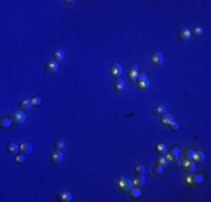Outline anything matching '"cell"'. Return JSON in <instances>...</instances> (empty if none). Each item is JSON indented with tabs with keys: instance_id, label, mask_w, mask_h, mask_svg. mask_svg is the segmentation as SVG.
I'll list each match as a JSON object with an SVG mask.
<instances>
[{
	"instance_id": "2",
	"label": "cell",
	"mask_w": 211,
	"mask_h": 202,
	"mask_svg": "<svg viewBox=\"0 0 211 202\" xmlns=\"http://www.w3.org/2000/svg\"><path fill=\"white\" fill-rule=\"evenodd\" d=\"M181 166L186 173H191V172H194V170H196V162H193L192 159H184L181 162Z\"/></svg>"
},
{
	"instance_id": "24",
	"label": "cell",
	"mask_w": 211,
	"mask_h": 202,
	"mask_svg": "<svg viewBox=\"0 0 211 202\" xmlns=\"http://www.w3.org/2000/svg\"><path fill=\"white\" fill-rule=\"evenodd\" d=\"M10 124H11V120H10L9 117H2L1 120H0V125H1V127H2L3 129H6V128L9 127Z\"/></svg>"
},
{
	"instance_id": "38",
	"label": "cell",
	"mask_w": 211,
	"mask_h": 202,
	"mask_svg": "<svg viewBox=\"0 0 211 202\" xmlns=\"http://www.w3.org/2000/svg\"><path fill=\"white\" fill-rule=\"evenodd\" d=\"M122 179H125V177L122 176V175H120V176L118 177V181H119V180H122Z\"/></svg>"
},
{
	"instance_id": "30",
	"label": "cell",
	"mask_w": 211,
	"mask_h": 202,
	"mask_svg": "<svg viewBox=\"0 0 211 202\" xmlns=\"http://www.w3.org/2000/svg\"><path fill=\"white\" fill-rule=\"evenodd\" d=\"M31 101L33 106H39L40 103H42V99H40L39 97H33L31 99Z\"/></svg>"
},
{
	"instance_id": "14",
	"label": "cell",
	"mask_w": 211,
	"mask_h": 202,
	"mask_svg": "<svg viewBox=\"0 0 211 202\" xmlns=\"http://www.w3.org/2000/svg\"><path fill=\"white\" fill-rule=\"evenodd\" d=\"M57 200L62 202H70L72 200V194L68 191H63V192L59 193Z\"/></svg>"
},
{
	"instance_id": "16",
	"label": "cell",
	"mask_w": 211,
	"mask_h": 202,
	"mask_svg": "<svg viewBox=\"0 0 211 202\" xmlns=\"http://www.w3.org/2000/svg\"><path fill=\"white\" fill-rule=\"evenodd\" d=\"M155 152L157 153L158 155H165V154L168 153V147H166L165 144L158 143V144H156V146H155Z\"/></svg>"
},
{
	"instance_id": "31",
	"label": "cell",
	"mask_w": 211,
	"mask_h": 202,
	"mask_svg": "<svg viewBox=\"0 0 211 202\" xmlns=\"http://www.w3.org/2000/svg\"><path fill=\"white\" fill-rule=\"evenodd\" d=\"M135 171H136L137 174H143V173H145V166L143 164H138L135 168Z\"/></svg>"
},
{
	"instance_id": "19",
	"label": "cell",
	"mask_w": 211,
	"mask_h": 202,
	"mask_svg": "<svg viewBox=\"0 0 211 202\" xmlns=\"http://www.w3.org/2000/svg\"><path fill=\"white\" fill-rule=\"evenodd\" d=\"M161 121H162V124H163V125H165V126H168V125L172 124V122L174 121L173 116L170 115V113H164V115L162 116Z\"/></svg>"
},
{
	"instance_id": "7",
	"label": "cell",
	"mask_w": 211,
	"mask_h": 202,
	"mask_svg": "<svg viewBox=\"0 0 211 202\" xmlns=\"http://www.w3.org/2000/svg\"><path fill=\"white\" fill-rule=\"evenodd\" d=\"M57 68H59V64L54 60H48L45 64V70H46L47 73H51V74L55 73L57 71Z\"/></svg>"
},
{
	"instance_id": "4",
	"label": "cell",
	"mask_w": 211,
	"mask_h": 202,
	"mask_svg": "<svg viewBox=\"0 0 211 202\" xmlns=\"http://www.w3.org/2000/svg\"><path fill=\"white\" fill-rule=\"evenodd\" d=\"M136 81H137V85H138L139 89H146V88H148L149 83H151L148 79L146 78V74L144 72H142V73L138 74Z\"/></svg>"
},
{
	"instance_id": "12",
	"label": "cell",
	"mask_w": 211,
	"mask_h": 202,
	"mask_svg": "<svg viewBox=\"0 0 211 202\" xmlns=\"http://www.w3.org/2000/svg\"><path fill=\"white\" fill-rule=\"evenodd\" d=\"M133 183L135 187L137 188H140L143 187L144 183H145V176H144V174H137L134 176L133 179Z\"/></svg>"
},
{
	"instance_id": "13",
	"label": "cell",
	"mask_w": 211,
	"mask_h": 202,
	"mask_svg": "<svg viewBox=\"0 0 211 202\" xmlns=\"http://www.w3.org/2000/svg\"><path fill=\"white\" fill-rule=\"evenodd\" d=\"M31 106H33V105H31V100L24 99V100H22V101L19 102L18 108H19V110H20V111H24V112H25V111H27V110H29Z\"/></svg>"
},
{
	"instance_id": "29",
	"label": "cell",
	"mask_w": 211,
	"mask_h": 202,
	"mask_svg": "<svg viewBox=\"0 0 211 202\" xmlns=\"http://www.w3.org/2000/svg\"><path fill=\"white\" fill-rule=\"evenodd\" d=\"M15 161L16 163H18V164H22L25 162V154H17L15 156Z\"/></svg>"
},
{
	"instance_id": "11",
	"label": "cell",
	"mask_w": 211,
	"mask_h": 202,
	"mask_svg": "<svg viewBox=\"0 0 211 202\" xmlns=\"http://www.w3.org/2000/svg\"><path fill=\"white\" fill-rule=\"evenodd\" d=\"M51 159H52V162L54 164H59V163H61V161L63 159L62 152L59 150V149H56V150L52 152V154H51Z\"/></svg>"
},
{
	"instance_id": "3",
	"label": "cell",
	"mask_w": 211,
	"mask_h": 202,
	"mask_svg": "<svg viewBox=\"0 0 211 202\" xmlns=\"http://www.w3.org/2000/svg\"><path fill=\"white\" fill-rule=\"evenodd\" d=\"M133 181L128 180V179H122V180L118 181V188L121 190V192L127 193L130 191V189L133 188Z\"/></svg>"
},
{
	"instance_id": "27",
	"label": "cell",
	"mask_w": 211,
	"mask_h": 202,
	"mask_svg": "<svg viewBox=\"0 0 211 202\" xmlns=\"http://www.w3.org/2000/svg\"><path fill=\"white\" fill-rule=\"evenodd\" d=\"M168 163V161L166 159V157L164 156H159L157 159H156V165H161V166H166Z\"/></svg>"
},
{
	"instance_id": "1",
	"label": "cell",
	"mask_w": 211,
	"mask_h": 202,
	"mask_svg": "<svg viewBox=\"0 0 211 202\" xmlns=\"http://www.w3.org/2000/svg\"><path fill=\"white\" fill-rule=\"evenodd\" d=\"M9 118L11 120V122L15 125H22L25 122L26 120V115L24 111H13L9 115Z\"/></svg>"
},
{
	"instance_id": "37",
	"label": "cell",
	"mask_w": 211,
	"mask_h": 202,
	"mask_svg": "<svg viewBox=\"0 0 211 202\" xmlns=\"http://www.w3.org/2000/svg\"><path fill=\"white\" fill-rule=\"evenodd\" d=\"M175 163H176V164H175V165H176V166H181V162L176 161V162H175Z\"/></svg>"
},
{
	"instance_id": "34",
	"label": "cell",
	"mask_w": 211,
	"mask_h": 202,
	"mask_svg": "<svg viewBox=\"0 0 211 202\" xmlns=\"http://www.w3.org/2000/svg\"><path fill=\"white\" fill-rule=\"evenodd\" d=\"M193 153H194V150H193L192 148H188V149H186V150H185V159H192Z\"/></svg>"
},
{
	"instance_id": "28",
	"label": "cell",
	"mask_w": 211,
	"mask_h": 202,
	"mask_svg": "<svg viewBox=\"0 0 211 202\" xmlns=\"http://www.w3.org/2000/svg\"><path fill=\"white\" fill-rule=\"evenodd\" d=\"M129 192H130V196H133V198H138V196H140V193H142V191H140V190L138 189V188H136V189H133V188H131Z\"/></svg>"
},
{
	"instance_id": "22",
	"label": "cell",
	"mask_w": 211,
	"mask_h": 202,
	"mask_svg": "<svg viewBox=\"0 0 211 202\" xmlns=\"http://www.w3.org/2000/svg\"><path fill=\"white\" fill-rule=\"evenodd\" d=\"M18 145L16 143H9L7 145V150L13 154V155H17V152H18Z\"/></svg>"
},
{
	"instance_id": "35",
	"label": "cell",
	"mask_w": 211,
	"mask_h": 202,
	"mask_svg": "<svg viewBox=\"0 0 211 202\" xmlns=\"http://www.w3.org/2000/svg\"><path fill=\"white\" fill-rule=\"evenodd\" d=\"M170 152L173 153V154H175V155H179V154H180V148H179L177 146H173Z\"/></svg>"
},
{
	"instance_id": "21",
	"label": "cell",
	"mask_w": 211,
	"mask_h": 202,
	"mask_svg": "<svg viewBox=\"0 0 211 202\" xmlns=\"http://www.w3.org/2000/svg\"><path fill=\"white\" fill-rule=\"evenodd\" d=\"M205 159V155L202 152H200V150H197V152L193 153L192 155L193 162H202Z\"/></svg>"
},
{
	"instance_id": "10",
	"label": "cell",
	"mask_w": 211,
	"mask_h": 202,
	"mask_svg": "<svg viewBox=\"0 0 211 202\" xmlns=\"http://www.w3.org/2000/svg\"><path fill=\"white\" fill-rule=\"evenodd\" d=\"M184 182H185V184H188V185H194V184H198V174H194V173H190V174L185 175V177H184Z\"/></svg>"
},
{
	"instance_id": "26",
	"label": "cell",
	"mask_w": 211,
	"mask_h": 202,
	"mask_svg": "<svg viewBox=\"0 0 211 202\" xmlns=\"http://www.w3.org/2000/svg\"><path fill=\"white\" fill-rule=\"evenodd\" d=\"M55 147H56V149H59V150H61V149L64 148V147H65V142H64V139H63V138H59V139H56Z\"/></svg>"
},
{
	"instance_id": "36",
	"label": "cell",
	"mask_w": 211,
	"mask_h": 202,
	"mask_svg": "<svg viewBox=\"0 0 211 202\" xmlns=\"http://www.w3.org/2000/svg\"><path fill=\"white\" fill-rule=\"evenodd\" d=\"M202 181H203V175L198 174V183H201Z\"/></svg>"
},
{
	"instance_id": "25",
	"label": "cell",
	"mask_w": 211,
	"mask_h": 202,
	"mask_svg": "<svg viewBox=\"0 0 211 202\" xmlns=\"http://www.w3.org/2000/svg\"><path fill=\"white\" fill-rule=\"evenodd\" d=\"M165 157H166V159H168V162H172V163H175V162L179 159V155H175V154H173V153H171V152H168V154L166 153L165 154Z\"/></svg>"
},
{
	"instance_id": "17",
	"label": "cell",
	"mask_w": 211,
	"mask_h": 202,
	"mask_svg": "<svg viewBox=\"0 0 211 202\" xmlns=\"http://www.w3.org/2000/svg\"><path fill=\"white\" fill-rule=\"evenodd\" d=\"M19 150L22 152V154L27 155V154H29V153L33 150V146H31V144H29V143H23L22 145L19 146Z\"/></svg>"
},
{
	"instance_id": "32",
	"label": "cell",
	"mask_w": 211,
	"mask_h": 202,
	"mask_svg": "<svg viewBox=\"0 0 211 202\" xmlns=\"http://www.w3.org/2000/svg\"><path fill=\"white\" fill-rule=\"evenodd\" d=\"M163 166H161V165H155L154 167H153V173H155L156 175H159L163 172Z\"/></svg>"
},
{
	"instance_id": "33",
	"label": "cell",
	"mask_w": 211,
	"mask_h": 202,
	"mask_svg": "<svg viewBox=\"0 0 211 202\" xmlns=\"http://www.w3.org/2000/svg\"><path fill=\"white\" fill-rule=\"evenodd\" d=\"M170 126V129H171L172 131H177L179 129H180V125L177 124V122H172V124H170L168 125Z\"/></svg>"
},
{
	"instance_id": "18",
	"label": "cell",
	"mask_w": 211,
	"mask_h": 202,
	"mask_svg": "<svg viewBox=\"0 0 211 202\" xmlns=\"http://www.w3.org/2000/svg\"><path fill=\"white\" fill-rule=\"evenodd\" d=\"M114 89H115L116 91H118V92L122 91L125 89V82L121 80V79L117 78L115 80V82H114Z\"/></svg>"
},
{
	"instance_id": "5",
	"label": "cell",
	"mask_w": 211,
	"mask_h": 202,
	"mask_svg": "<svg viewBox=\"0 0 211 202\" xmlns=\"http://www.w3.org/2000/svg\"><path fill=\"white\" fill-rule=\"evenodd\" d=\"M151 61L153 62V64L156 66H161L163 65V62H164V56L163 54L159 52V51H156L152 54L151 56Z\"/></svg>"
},
{
	"instance_id": "8",
	"label": "cell",
	"mask_w": 211,
	"mask_h": 202,
	"mask_svg": "<svg viewBox=\"0 0 211 202\" xmlns=\"http://www.w3.org/2000/svg\"><path fill=\"white\" fill-rule=\"evenodd\" d=\"M109 72H110V74L114 78H119L122 74V68L119 65L118 63H114V64H111L110 68H109Z\"/></svg>"
},
{
	"instance_id": "15",
	"label": "cell",
	"mask_w": 211,
	"mask_h": 202,
	"mask_svg": "<svg viewBox=\"0 0 211 202\" xmlns=\"http://www.w3.org/2000/svg\"><path fill=\"white\" fill-rule=\"evenodd\" d=\"M63 59H64V52H63V50H61V48H56V50L53 52V60L59 63V62H61Z\"/></svg>"
},
{
	"instance_id": "20",
	"label": "cell",
	"mask_w": 211,
	"mask_h": 202,
	"mask_svg": "<svg viewBox=\"0 0 211 202\" xmlns=\"http://www.w3.org/2000/svg\"><path fill=\"white\" fill-rule=\"evenodd\" d=\"M153 113L156 116H163L164 113H166V108L163 105H158L153 109Z\"/></svg>"
},
{
	"instance_id": "9",
	"label": "cell",
	"mask_w": 211,
	"mask_h": 202,
	"mask_svg": "<svg viewBox=\"0 0 211 202\" xmlns=\"http://www.w3.org/2000/svg\"><path fill=\"white\" fill-rule=\"evenodd\" d=\"M191 37V33H190V29L188 28H182L177 33V38L181 40V42H185V40H189Z\"/></svg>"
},
{
	"instance_id": "23",
	"label": "cell",
	"mask_w": 211,
	"mask_h": 202,
	"mask_svg": "<svg viewBox=\"0 0 211 202\" xmlns=\"http://www.w3.org/2000/svg\"><path fill=\"white\" fill-rule=\"evenodd\" d=\"M190 33H191V35H193V36H201V35L203 34V29H202L200 26H194V27L190 31Z\"/></svg>"
},
{
	"instance_id": "6",
	"label": "cell",
	"mask_w": 211,
	"mask_h": 202,
	"mask_svg": "<svg viewBox=\"0 0 211 202\" xmlns=\"http://www.w3.org/2000/svg\"><path fill=\"white\" fill-rule=\"evenodd\" d=\"M138 76V66L136 64H130L129 68H128V79L131 82H135Z\"/></svg>"
}]
</instances>
